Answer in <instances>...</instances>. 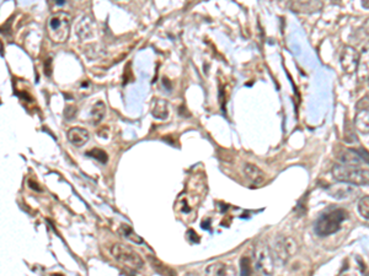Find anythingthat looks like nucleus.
<instances>
[{
	"instance_id": "nucleus-1",
	"label": "nucleus",
	"mask_w": 369,
	"mask_h": 276,
	"mask_svg": "<svg viewBox=\"0 0 369 276\" xmlns=\"http://www.w3.org/2000/svg\"><path fill=\"white\" fill-rule=\"evenodd\" d=\"M347 219V213L342 209H332L327 210L316 220L315 232L318 236L327 237L336 233L341 228L342 222Z\"/></svg>"
},
{
	"instance_id": "nucleus-2",
	"label": "nucleus",
	"mask_w": 369,
	"mask_h": 276,
	"mask_svg": "<svg viewBox=\"0 0 369 276\" xmlns=\"http://www.w3.org/2000/svg\"><path fill=\"white\" fill-rule=\"evenodd\" d=\"M332 176L336 181L348 184L363 185L369 183V171L361 166H352L340 164L333 166Z\"/></svg>"
},
{
	"instance_id": "nucleus-3",
	"label": "nucleus",
	"mask_w": 369,
	"mask_h": 276,
	"mask_svg": "<svg viewBox=\"0 0 369 276\" xmlns=\"http://www.w3.org/2000/svg\"><path fill=\"white\" fill-rule=\"evenodd\" d=\"M72 17L64 11L53 14L48 19L47 33L54 43H64L71 34Z\"/></svg>"
},
{
	"instance_id": "nucleus-4",
	"label": "nucleus",
	"mask_w": 369,
	"mask_h": 276,
	"mask_svg": "<svg viewBox=\"0 0 369 276\" xmlns=\"http://www.w3.org/2000/svg\"><path fill=\"white\" fill-rule=\"evenodd\" d=\"M111 254L118 263L130 270H141L144 266L141 255L132 248H129L128 246L117 243L111 248Z\"/></svg>"
},
{
	"instance_id": "nucleus-5",
	"label": "nucleus",
	"mask_w": 369,
	"mask_h": 276,
	"mask_svg": "<svg viewBox=\"0 0 369 276\" xmlns=\"http://www.w3.org/2000/svg\"><path fill=\"white\" fill-rule=\"evenodd\" d=\"M255 269L263 275H270L273 271V257L271 249L265 243L256 246L254 252Z\"/></svg>"
},
{
	"instance_id": "nucleus-6",
	"label": "nucleus",
	"mask_w": 369,
	"mask_h": 276,
	"mask_svg": "<svg viewBox=\"0 0 369 276\" xmlns=\"http://www.w3.org/2000/svg\"><path fill=\"white\" fill-rule=\"evenodd\" d=\"M298 251L295 241L290 237H280L273 246V255L280 263H287Z\"/></svg>"
},
{
	"instance_id": "nucleus-7",
	"label": "nucleus",
	"mask_w": 369,
	"mask_h": 276,
	"mask_svg": "<svg viewBox=\"0 0 369 276\" xmlns=\"http://www.w3.org/2000/svg\"><path fill=\"white\" fill-rule=\"evenodd\" d=\"M359 63V53L351 46H346L340 57V64L347 74H353L357 71Z\"/></svg>"
},
{
	"instance_id": "nucleus-8",
	"label": "nucleus",
	"mask_w": 369,
	"mask_h": 276,
	"mask_svg": "<svg viewBox=\"0 0 369 276\" xmlns=\"http://www.w3.org/2000/svg\"><path fill=\"white\" fill-rule=\"evenodd\" d=\"M340 162L345 165H352V166H361L363 167L364 164H369V159L364 157V156L361 155V152L357 150L350 149L346 150L340 155Z\"/></svg>"
},
{
	"instance_id": "nucleus-9",
	"label": "nucleus",
	"mask_w": 369,
	"mask_h": 276,
	"mask_svg": "<svg viewBox=\"0 0 369 276\" xmlns=\"http://www.w3.org/2000/svg\"><path fill=\"white\" fill-rule=\"evenodd\" d=\"M66 136H68L69 142H71L72 145H74L75 147L84 146V145H85L90 139L88 130L84 129V128H80V127L71 128V129L68 130V134H66Z\"/></svg>"
},
{
	"instance_id": "nucleus-10",
	"label": "nucleus",
	"mask_w": 369,
	"mask_h": 276,
	"mask_svg": "<svg viewBox=\"0 0 369 276\" xmlns=\"http://www.w3.org/2000/svg\"><path fill=\"white\" fill-rule=\"evenodd\" d=\"M356 72L358 79H369V41L363 46L361 53H359V63Z\"/></svg>"
},
{
	"instance_id": "nucleus-11",
	"label": "nucleus",
	"mask_w": 369,
	"mask_h": 276,
	"mask_svg": "<svg viewBox=\"0 0 369 276\" xmlns=\"http://www.w3.org/2000/svg\"><path fill=\"white\" fill-rule=\"evenodd\" d=\"M244 174H245L246 178L249 179L250 182L254 183V184H262L263 182L266 181V176L257 166L252 164H246L244 166Z\"/></svg>"
},
{
	"instance_id": "nucleus-12",
	"label": "nucleus",
	"mask_w": 369,
	"mask_h": 276,
	"mask_svg": "<svg viewBox=\"0 0 369 276\" xmlns=\"http://www.w3.org/2000/svg\"><path fill=\"white\" fill-rule=\"evenodd\" d=\"M354 127L363 134L369 133V109L358 110L356 119H354Z\"/></svg>"
},
{
	"instance_id": "nucleus-13",
	"label": "nucleus",
	"mask_w": 369,
	"mask_h": 276,
	"mask_svg": "<svg viewBox=\"0 0 369 276\" xmlns=\"http://www.w3.org/2000/svg\"><path fill=\"white\" fill-rule=\"evenodd\" d=\"M152 114L155 118L158 119H162L165 121L169 117V106L167 102L164 100H159L156 98L153 103V108H152Z\"/></svg>"
},
{
	"instance_id": "nucleus-14",
	"label": "nucleus",
	"mask_w": 369,
	"mask_h": 276,
	"mask_svg": "<svg viewBox=\"0 0 369 276\" xmlns=\"http://www.w3.org/2000/svg\"><path fill=\"white\" fill-rule=\"evenodd\" d=\"M330 194L336 199H346V198H350L351 194L353 193L354 189L352 187L344 184H337V185H331L330 187Z\"/></svg>"
},
{
	"instance_id": "nucleus-15",
	"label": "nucleus",
	"mask_w": 369,
	"mask_h": 276,
	"mask_svg": "<svg viewBox=\"0 0 369 276\" xmlns=\"http://www.w3.org/2000/svg\"><path fill=\"white\" fill-rule=\"evenodd\" d=\"M105 113H106V106L103 101H97L96 103L92 106L91 112H90V118H91V123L96 124L101 123L105 117Z\"/></svg>"
},
{
	"instance_id": "nucleus-16",
	"label": "nucleus",
	"mask_w": 369,
	"mask_h": 276,
	"mask_svg": "<svg viewBox=\"0 0 369 276\" xmlns=\"http://www.w3.org/2000/svg\"><path fill=\"white\" fill-rule=\"evenodd\" d=\"M206 271H207V274L209 275H229L230 272H233V269H231L230 266L226 265V264L216 263V264H211Z\"/></svg>"
},
{
	"instance_id": "nucleus-17",
	"label": "nucleus",
	"mask_w": 369,
	"mask_h": 276,
	"mask_svg": "<svg viewBox=\"0 0 369 276\" xmlns=\"http://www.w3.org/2000/svg\"><path fill=\"white\" fill-rule=\"evenodd\" d=\"M120 233L122 234V237L127 238V240H129L130 242L143 243V240H142V238L133 231V228L130 227L129 225H127V223H122L120 226Z\"/></svg>"
},
{
	"instance_id": "nucleus-18",
	"label": "nucleus",
	"mask_w": 369,
	"mask_h": 276,
	"mask_svg": "<svg viewBox=\"0 0 369 276\" xmlns=\"http://www.w3.org/2000/svg\"><path fill=\"white\" fill-rule=\"evenodd\" d=\"M358 213L364 220H369V195L362 196L358 202Z\"/></svg>"
},
{
	"instance_id": "nucleus-19",
	"label": "nucleus",
	"mask_w": 369,
	"mask_h": 276,
	"mask_svg": "<svg viewBox=\"0 0 369 276\" xmlns=\"http://www.w3.org/2000/svg\"><path fill=\"white\" fill-rule=\"evenodd\" d=\"M86 155L90 156V157L97 160V161H100L101 164H106V162L109 161V156H107V153L105 152L104 150L97 149V147H95V149L88 151V152H86Z\"/></svg>"
},
{
	"instance_id": "nucleus-20",
	"label": "nucleus",
	"mask_w": 369,
	"mask_h": 276,
	"mask_svg": "<svg viewBox=\"0 0 369 276\" xmlns=\"http://www.w3.org/2000/svg\"><path fill=\"white\" fill-rule=\"evenodd\" d=\"M241 264V274L248 275L251 271V266H250V259L249 258H243L240 261Z\"/></svg>"
},
{
	"instance_id": "nucleus-21",
	"label": "nucleus",
	"mask_w": 369,
	"mask_h": 276,
	"mask_svg": "<svg viewBox=\"0 0 369 276\" xmlns=\"http://www.w3.org/2000/svg\"><path fill=\"white\" fill-rule=\"evenodd\" d=\"M64 117L68 119V121H72V119H75L77 117V108L75 107L68 106L64 110Z\"/></svg>"
},
{
	"instance_id": "nucleus-22",
	"label": "nucleus",
	"mask_w": 369,
	"mask_h": 276,
	"mask_svg": "<svg viewBox=\"0 0 369 276\" xmlns=\"http://www.w3.org/2000/svg\"><path fill=\"white\" fill-rule=\"evenodd\" d=\"M357 109H369V97H363L358 103H357Z\"/></svg>"
},
{
	"instance_id": "nucleus-23",
	"label": "nucleus",
	"mask_w": 369,
	"mask_h": 276,
	"mask_svg": "<svg viewBox=\"0 0 369 276\" xmlns=\"http://www.w3.org/2000/svg\"><path fill=\"white\" fill-rule=\"evenodd\" d=\"M45 74L47 76H51L52 74V58L48 57L45 62Z\"/></svg>"
},
{
	"instance_id": "nucleus-24",
	"label": "nucleus",
	"mask_w": 369,
	"mask_h": 276,
	"mask_svg": "<svg viewBox=\"0 0 369 276\" xmlns=\"http://www.w3.org/2000/svg\"><path fill=\"white\" fill-rule=\"evenodd\" d=\"M362 30L364 31L365 33H367V34H369V17H368L367 20H365L364 22H363V25H362Z\"/></svg>"
},
{
	"instance_id": "nucleus-25",
	"label": "nucleus",
	"mask_w": 369,
	"mask_h": 276,
	"mask_svg": "<svg viewBox=\"0 0 369 276\" xmlns=\"http://www.w3.org/2000/svg\"><path fill=\"white\" fill-rule=\"evenodd\" d=\"M28 184L31 185V188H32V189H36L37 191H41V190H42V189H41V188H39V185H37L36 183H35V184H33V182L31 181V179H30V181H28Z\"/></svg>"
},
{
	"instance_id": "nucleus-26",
	"label": "nucleus",
	"mask_w": 369,
	"mask_h": 276,
	"mask_svg": "<svg viewBox=\"0 0 369 276\" xmlns=\"http://www.w3.org/2000/svg\"><path fill=\"white\" fill-rule=\"evenodd\" d=\"M298 2L300 3V4H307V3H309L310 0H298Z\"/></svg>"
},
{
	"instance_id": "nucleus-27",
	"label": "nucleus",
	"mask_w": 369,
	"mask_h": 276,
	"mask_svg": "<svg viewBox=\"0 0 369 276\" xmlns=\"http://www.w3.org/2000/svg\"><path fill=\"white\" fill-rule=\"evenodd\" d=\"M118 2H123V0H118Z\"/></svg>"
}]
</instances>
